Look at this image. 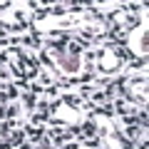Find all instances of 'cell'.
<instances>
[{"label": "cell", "instance_id": "cell-1", "mask_svg": "<svg viewBox=\"0 0 149 149\" xmlns=\"http://www.w3.org/2000/svg\"><path fill=\"white\" fill-rule=\"evenodd\" d=\"M60 65L65 70H70V72H74V70L80 67V57H60Z\"/></svg>", "mask_w": 149, "mask_h": 149}]
</instances>
